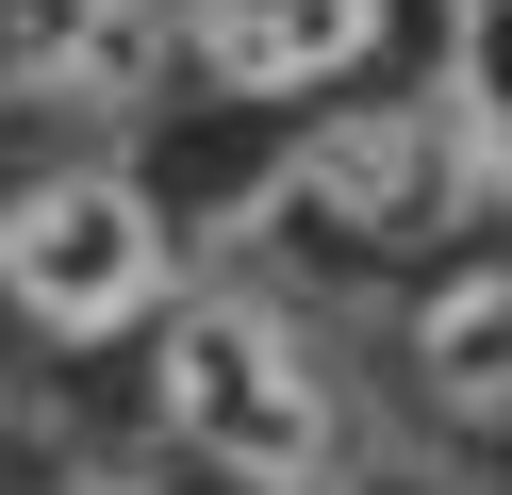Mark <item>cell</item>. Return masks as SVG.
Wrapping results in <instances>:
<instances>
[{"instance_id":"5b68a950","label":"cell","mask_w":512,"mask_h":495,"mask_svg":"<svg viewBox=\"0 0 512 495\" xmlns=\"http://www.w3.org/2000/svg\"><path fill=\"white\" fill-rule=\"evenodd\" d=\"M182 17V83L248 99V116H314V99L380 83L413 33V0H166Z\"/></svg>"},{"instance_id":"8992f818","label":"cell","mask_w":512,"mask_h":495,"mask_svg":"<svg viewBox=\"0 0 512 495\" xmlns=\"http://www.w3.org/2000/svg\"><path fill=\"white\" fill-rule=\"evenodd\" d=\"M430 17V99H446V132H463V165L512 198V0H413Z\"/></svg>"},{"instance_id":"6da1fadb","label":"cell","mask_w":512,"mask_h":495,"mask_svg":"<svg viewBox=\"0 0 512 495\" xmlns=\"http://www.w3.org/2000/svg\"><path fill=\"white\" fill-rule=\"evenodd\" d=\"M133 380H149V446L182 479H215V495H347L364 479V396L314 347V314L265 297V281H215L199 264L149 314Z\"/></svg>"},{"instance_id":"9c48e42d","label":"cell","mask_w":512,"mask_h":495,"mask_svg":"<svg viewBox=\"0 0 512 495\" xmlns=\"http://www.w3.org/2000/svg\"><path fill=\"white\" fill-rule=\"evenodd\" d=\"M0 446H17V380H0Z\"/></svg>"},{"instance_id":"7a4b0ae2","label":"cell","mask_w":512,"mask_h":495,"mask_svg":"<svg viewBox=\"0 0 512 495\" xmlns=\"http://www.w3.org/2000/svg\"><path fill=\"white\" fill-rule=\"evenodd\" d=\"M479 215H496V182L463 165L430 66H380V83L314 99L265 149V182H248V231L298 248V264H347V281H413V264H446Z\"/></svg>"},{"instance_id":"277c9868","label":"cell","mask_w":512,"mask_h":495,"mask_svg":"<svg viewBox=\"0 0 512 495\" xmlns=\"http://www.w3.org/2000/svg\"><path fill=\"white\" fill-rule=\"evenodd\" d=\"M166 99H182L166 0H0V116L100 149V132H149Z\"/></svg>"},{"instance_id":"52a82bcc","label":"cell","mask_w":512,"mask_h":495,"mask_svg":"<svg viewBox=\"0 0 512 495\" xmlns=\"http://www.w3.org/2000/svg\"><path fill=\"white\" fill-rule=\"evenodd\" d=\"M50 495H149V479H116V462H83V479H50Z\"/></svg>"},{"instance_id":"ba28073f","label":"cell","mask_w":512,"mask_h":495,"mask_svg":"<svg viewBox=\"0 0 512 495\" xmlns=\"http://www.w3.org/2000/svg\"><path fill=\"white\" fill-rule=\"evenodd\" d=\"M430 495H512V479H430Z\"/></svg>"},{"instance_id":"3957f363","label":"cell","mask_w":512,"mask_h":495,"mask_svg":"<svg viewBox=\"0 0 512 495\" xmlns=\"http://www.w3.org/2000/svg\"><path fill=\"white\" fill-rule=\"evenodd\" d=\"M199 281V231L133 149H50L0 182V314L34 347H149V314Z\"/></svg>"}]
</instances>
